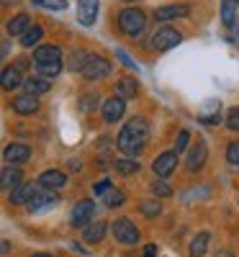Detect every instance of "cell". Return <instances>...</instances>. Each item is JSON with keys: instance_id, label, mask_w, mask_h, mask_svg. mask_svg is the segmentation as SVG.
Segmentation results:
<instances>
[{"instance_id": "cell-1", "label": "cell", "mask_w": 239, "mask_h": 257, "mask_svg": "<svg viewBox=\"0 0 239 257\" xmlns=\"http://www.w3.org/2000/svg\"><path fill=\"white\" fill-rule=\"evenodd\" d=\"M147 142H149V123L144 118H132L116 137L118 149L129 157H139L144 152Z\"/></svg>"}, {"instance_id": "cell-2", "label": "cell", "mask_w": 239, "mask_h": 257, "mask_svg": "<svg viewBox=\"0 0 239 257\" xmlns=\"http://www.w3.org/2000/svg\"><path fill=\"white\" fill-rule=\"evenodd\" d=\"M144 26H147V16H144L139 8H124V11L118 13V29H121L126 36H132V39L142 36Z\"/></svg>"}, {"instance_id": "cell-3", "label": "cell", "mask_w": 239, "mask_h": 257, "mask_svg": "<svg viewBox=\"0 0 239 257\" xmlns=\"http://www.w3.org/2000/svg\"><path fill=\"white\" fill-rule=\"evenodd\" d=\"M80 75H82L85 80H103V77L111 75V64H108L103 57H98V54H90L88 64L82 67Z\"/></svg>"}, {"instance_id": "cell-4", "label": "cell", "mask_w": 239, "mask_h": 257, "mask_svg": "<svg viewBox=\"0 0 239 257\" xmlns=\"http://www.w3.org/2000/svg\"><path fill=\"white\" fill-rule=\"evenodd\" d=\"M113 237L121 244H137L139 242V229L132 224V219H116L113 221Z\"/></svg>"}, {"instance_id": "cell-5", "label": "cell", "mask_w": 239, "mask_h": 257, "mask_svg": "<svg viewBox=\"0 0 239 257\" xmlns=\"http://www.w3.org/2000/svg\"><path fill=\"white\" fill-rule=\"evenodd\" d=\"M180 41H183V34H180V31L165 26V29H160V31L155 34V39H152V47H155L157 52H167V49H172V47H178Z\"/></svg>"}, {"instance_id": "cell-6", "label": "cell", "mask_w": 239, "mask_h": 257, "mask_svg": "<svg viewBox=\"0 0 239 257\" xmlns=\"http://www.w3.org/2000/svg\"><path fill=\"white\" fill-rule=\"evenodd\" d=\"M72 226H85V224H93L95 219V203L93 201H80L75 208H72V216H70Z\"/></svg>"}, {"instance_id": "cell-7", "label": "cell", "mask_w": 239, "mask_h": 257, "mask_svg": "<svg viewBox=\"0 0 239 257\" xmlns=\"http://www.w3.org/2000/svg\"><path fill=\"white\" fill-rule=\"evenodd\" d=\"M98 8H100L98 0H77V21L82 26H93L98 18Z\"/></svg>"}, {"instance_id": "cell-8", "label": "cell", "mask_w": 239, "mask_h": 257, "mask_svg": "<svg viewBox=\"0 0 239 257\" xmlns=\"http://www.w3.org/2000/svg\"><path fill=\"white\" fill-rule=\"evenodd\" d=\"M178 152H165V155H160L157 160H155V165H152V170H155V175L157 178H167V175H172V170L178 167Z\"/></svg>"}, {"instance_id": "cell-9", "label": "cell", "mask_w": 239, "mask_h": 257, "mask_svg": "<svg viewBox=\"0 0 239 257\" xmlns=\"http://www.w3.org/2000/svg\"><path fill=\"white\" fill-rule=\"evenodd\" d=\"M124 111H126V100H124L121 95H113V98H108V100L103 103V118H105L108 123L118 121V118L124 116Z\"/></svg>"}, {"instance_id": "cell-10", "label": "cell", "mask_w": 239, "mask_h": 257, "mask_svg": "<svg viewBox=\"0 0 239 257\" xmlns=\"http://www.w3.org/2000/svg\"><path fill=\"white\" fill-rule=\"evenodd\" d=\"M36 198V185L34 183H21L18 188H13L11 190V203L13 206H24V203H31Z\"/></svg>"}, {"instance_id": "cell-11", "label": "cell", "mask_w": 239, "mask_h": 257, "mask_svg": "<svg viewBox=\"0 0 239 257\" xmlns=\"http://www.w3.org/2000/svg\"><path fill=\"white\" fill-rule=\"evenodd\" d=\"M39 185L47 188V190H57V188H64L67 185V175L62 170H47V173L39 175Z\"/></svg>"}, {"instance_id": "cell-12", "label": "cell", "mask_w": 239, "mask_h": 257, "mask_svg": "<svg viewBox=\"0 0 239 257\" xmlns=\"http://www.w3.org/2000/svg\"><path fill=\"white\" fill-rule=\"evenodd\" d=\"M29 157H31V149L26 144H11V147H6V155H3V160L8 165H24V162H29Z\"/></svg>"}, {"instance_id": "cell-13", "label": "cell", "mask_w": 239, "mask_h": 257, "mask_svg": "<svg viewBox=\"0 0 239 257\" xmlns=\"http://www.w3.org/2000/svg\"><path fill=\"white\" fill-rule=\"evenodd\" d=\"M34 62H36V67H39V64H54V62H62V49L54 47V44L39 47V49L34 52Z\"/></svg>"}, {"instance_id": "cell-14", "label": "cell", "mask_w": 239, "mask_h": 257, "mask_svg": "<svg viewBox=\"0 0 239 257\" xmlns=\"http://www.w3.org/2000/svg\"><path fill=\"white\" fill-rule=\"evenodd\" d=\"M57 203H59V196H57V193H41V196L36 193V198L29 203V211H31V213H44V211L54 208Z\"/></svg>"}, {"instance_id": "cell-15", "label": "cell", "mask_w": 239, "mask_h": 257, "mask_svg": "<svg viewBox=\"0 0 239 257\" xmlns=\"http://www.w3.org/2000/svg\"><path fill=\"white\" fill-rule=\"evenodd\" d=\"M206 157H208V147L203 144V142H198L190 152H188V160H185V167L190 170V173H195L198 167H203V162H206Z\"/></svg>"}, {"instance_id": "cell-16", "label": "cell", "mask_w": 239, "mask_h": 257, "mask_svg": "<svg viewBox=\"0 0 239 257\" xmlns=\"http://www.w3.org/2000/svg\"><path fill=\"white\" fill-rule=\"evenodd\" d=\"M190 13V6L185 3H178V6H162L155 11V18L157 21H172V18H185Z\"/></svg>"}, {"instance_id": "cell-17", "label": "cell", "mask_w": 239, "mask_h": 257, "mask_svg": "<svg viewBox=\"0 0 239 257\" xmlns=\"http://www.w3.org/2000/svg\"><path fill=\"white\" fill-rule=\"evenodd\" d=\"M36 108H39V98L31 95V93H24V95L13 98V111L21 113V116H29V113H34Z\"/></svg>"}, {"instance_id": "cell-18", "label": "cell", "mask_w": 239, "mask_h": 257, "mask_svg": "<svg viewBox=\"0 0 239 257\" xmlns=\"http://www.w3.org/2000/svg\"><path fill=\"white\" fill-rule=\"evenodd\" d=\"M24 88H26V93H31V95H44V93H49V80L47 77H41V75H31V77H24Z\"/></svg>"}, {"instance_id": "cell-19", "label": "cell", "mask_w": 239, "mask_h": 257, "mask_svg": "<svg viewBox=\"0 0 239 257\" xmlns=\"http://www.w3.org/2000/svg\"><path fill=\"white\" fill-rule=\"evenodd\" d=\"M29 29H31V18L26 13H18V16H13L8 21V34L11 36H24Z\"/></svg>"}, {"instance_id": "cell-20", "label": "cell", "mask_w": 239, "mask_h": 257, "mask_svg": "<svg viewBox=\"0 0 239 257\" xmlns=\"http://www.w3.org/2000/svg\"><path fill=\"white\" fill-rule=\"evenodd\" d=\"M0 85H3V90H16L18 85H24V80H21V70L18 67H6L3 77H0Z\"/></svg>"}, {"instance_id": "cell-21", "label": "cell", "mask_w": 239, "mask_h": 257, "mask_svg": "<svg viewBox=\"0 0 239 257\" xmlns=\"http://www.w3.org/2000/svg\"><path fill=\"white\" fill-rule=\"evenodd\" d=\"M105 221H93L90 226H85V242H90V244H95V242H100L103 237H105Z\"/></svg>"}, {"instance_id": "cell-22", "label": "cell", "mask_w": 239, "mask_h": 257, "mask_svg": "<svg viewBox=\"0 0 239 257\" xmlns=\"http://www.w3.org/2000/svg\"><path fill=\"white\" fill-rule=\"evenodd\" d=\"M137 93H139V82H137V77H124V80H118V95H121L124 100L137 98Z\"/></svg>"}, {"instance_id": "cell-23", "label": "cell", "mask_w": 239, "mask_h": 257, "mask_svg": "<svg viewBox=\"0 0 239 257\" xmlns=\"http://www.w3.org/2000/svg\"><path fill=\"white\" fill-rule=\"evenodd\" d=\"M208 231H201L198 237L190 242V257H203L206 254V247H208Z\"/></svg>"}, {"instance_id": "cell-24", "label": "cell", "mask_w": 239, "mask_h": 257, "mask_svg": "<svg viewBox=\"0 0 239 257\" xmlns=\"http://www.w3.org/2000/svg\"><path fill=\"white\" fill-rule=\"evenodd\" d=\"M88 59H90V54H85L82 49H75L72 54H70V62H67V67L72 70V72H82V67L88 64Z\"/></svg>"}, {"instance_id": "cell-25", "label": "cell", "mask_w": 239, "mask_h": 257, "mask_svg": "<svg viewBox=\"0 0 239 257\" xmlns=\"http://www.w3.org/2000/svg\"><path fill=\"white\" fill-rule=\"evenodd\" d=\"M41 36H44V29H41V26H31L24 36H21V47H34V44H39V41H41Z\"/></svg>"}, {"instance_id": "cell-26", "label": "cell", "mask_w": 239, "mask_h": 257, "mask_svg": "<svg viewBox=\"0 0 239 257\" xmlns=\"http://www.w3.org/2000/svg\"><path fill=\"white\" fill-rule=\"evenodd\" d=\"M236 21V6L234 0H221V24L224 26H231Z\"/></svg>"}, {"instance_id": "cell-27", "label": "cell", "mask_w": 239, "mask_h": 257, "mask_svg": "<svg viewBox=\"0 0 239 257\" xmlns=\"http://www.w3.org/2000/svg\"><path fill=\"white\" fill-rule=\"evenodd\" d=\"M116 173H121V175H132V173H139V160H132V157L116 160Z\"/></svg>"}, {"instance_id": "cell-28", "label": "cell", "mask_w": 239, "mask_h": 257, "mask_svg": "<svg viewBox=\"0 0 239 257\" xmlns=\"http://www.w3.org/2000/svg\"><path fill=\"white\" fill-rule=\"evenodd\" d=\"M103 201H105V206L108 208H116V206H124L126 203V196H124V190H116V188H111L103 196Z\"/></svg>"}, {"instance_id": "cell-29", "label": "cell", "mask_w": 239, "mask_h": 257, "mask_svg": "<svg viewBox=\"0 0 239 257\" xmlns=\"http://www.w3.org/2000/svg\"><path fill=\"white\" fill-rule=\"evenodd\" d=\"M0 185H3V188H18V185H21V173H18V170L6 167V170H3V180H0Z\"/></svg>"}, {"instance_id": "cell-30", "label": "cell", "mask_w": 239, "mask_h": 257, "mask_svg": "<svg viewBox=\"0 0 239 257\" xmlns=\"http://www.w3.org/2000/svg\"><path fill=\"white\" fill-rule=\"evenodd\" d=\"M139 211L144 213V216H149V219H157L160 211H162V206H160V201H142Z\"/></svg>"}, {"instance_id": "cell-31", "label": "cell", "mask_w": 239, "mask_h": 257, "mask_svg": "<svg viewBox=\"0 0 239 257\" xmlns=\"http://www.w3.org/2000/svg\"><path fill=\"white\" fill-rule=\"evenodd\" d=\"M39 8H47V11H64L67 8V0H34Z\"/></svg>"}, {"instance_id": "cell-32", "label": "cell", "mask_w": 239, "mask_h": 257, "mask_svg": "<svg viewBox=\"0 0 239 257\" xmlns=\"http://www.w3.org/2000/svg\"><path fill=\"white\" fill-rule=\"evenodd\" d=\"M152 193H155L157 198H167V196H172V188L167 183H162V180H155L152 183Z\"/></svg>"}, {"instance_id": "cell-33", "label": "cell", "mask_w": 239, "mask_h": 257, "mask_svg": "<svg viewBox=\"0 0 239 257\" xmlns=\"http://www.w3.org/2000/svg\"><path fill=\"white\" fill-rule=\"evenodd\" d=\"M188 142H190V132H185V128H183V132L178 134V139H175V149H172V152H183V149L188 147Z\"/></svg>"}, {"instance_id": "cell-34", "label": "cell", "mask_w": 239, "mask_h": 257, "mask_svg": "<svg viewBox=\"0 0 239 257\" xmlns=\"http://www.w3.org/2000/svg\"><path fill=\"white\" fill-rule=\"evenodd\" d=\"M226 126L231 128V132H239V105H234V108L229 111V116H226Z\"/></svg>"}, {"instance_id": "cell-35", "label": "cell", "mask_w": 239, "mask_h": 257, "mask_svg": "<svg viewBox=\"0 0 239 257\" xmlns=\"http://www.w3.org/2000/svg\"><path fill=\"white\" fill-rule=\"evenodd\" d=\"M226 160L231 165H239V142H231L229 149H226Z\"/></svg>"}, {"instance_id": "cell-36", "label": "cell", "mask_w": 239, "mask_h": 257, "mask_svg": "<svg viewBox=\"0 0 239 257\" xmlns=\"http://www.w3.org/2000/svg\"><path fill=\"white\" fill-rule=\"evenodd\" d=\"M108 190H111V183H108V180H98V183L93 185V193H95V196H105Z\"/></svg>"}, {"instance_id": "cell-37", "label": "cell", "mask_w": 239, "mask_h": 257, "mask_svg": "<svg viewBox=\"0 0 239 257\" xmlns=\"http://www.w3.org/2000/svg\"><path fill=\"white\" fill-rule=\"evenodd\" d=\"M116 54H118V59L126 64V67H132V70H137V62H132V57H129L124 49H116Z\"/></svg>"}, {"instance_id": "cell-38", "label": "cell", "mask_w": 239, "mask_h": 257, "mask_svg": "<svg viewBox=\"0 0 239 257\" xmlns=\"http://www.w3.org/2000/svg\"><path fill=\"white\" fill-rule=\"evenodd\" d=\"M93 103H98V100H95V95H82V103H80V105H82V111H88Z\"/></svg>"}, {"instance_id": "cell-39", "label": "cell", "mask_w": 239, "mask_h": 257, "mask_svg": "<svg viewBox=\"0 0 239 257\" xmlns=\"http://www.w3.org/2000/svg\"><path fill=\"white\" fill-rule=\"evenodd\" d=\"M155 254H157V244H147L142 252V257H155Z\"/></svg>"}, {"instance_id": "cell-40", "label": "cell", "mask_w": 239, "mask_h": 257, "mask_svg": "<svg viewBox=\"0 0 239 257\" xmlns=\"http://www.w3.org/2000/svg\"><path fill=\"white\" fill-rule=\"evenodd\" d=\"M216 257H234L229 249H219V252H216Z\"/></svg>"}, {"instance_id": "cell-41", "label": "cell", "mask_w": 239, "mask_h": 257, "mask_svg": "<svg viewBox=\"0 0 239 257\" xmlns=\"http://www.w3.org/2000/svg\"><path fill=\"white\" fill-rule=\"evenodd\" d=\"M70 170H80V162L77 160H70Z\"/></svg>"}, {"instance_id": "cell-42", "label": "cell", "mask_w": 239, "mask_h": 257, "mask_svg": "<svg viewBox=\"0 0 239 257\" xmlns=\"http://www.w3.org/2000/svg\"><path fill=\"white\" fill-rule=\"evenodd\" d=\"M31 257H52V254H44V252H39V254H31Z\"/></svg>"}, {"instance_id": "cell-43", "label": "cell", "mask_w": 239, "mask_h": 257, "mask_svg": "<svg viewBox=\"0 0 239 257\" xmlns=\"http://www.w3.org/2000/svg\"><path fill=\"white\" fill-rule=\"evenodd\" d=\"M126 3H134V0H126Z\"/></svg>"}]
</instances>
